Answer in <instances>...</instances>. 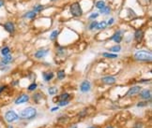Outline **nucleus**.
Segmentation results:
<instances>
[{
  "mask_svg": "<svg viewBox=\"0 0 152 128\" xmlns=\"http://www.w3.org/2000/svg\"><path fill=\"white\" fill-rule=\"evenodd\" d=\"M134 58L141 62H150L152 60V54L148 51H137L134 53Z\"/></svg>",
  "mask_w": 152,
  "mask_h": 128,
  "instance_id": "obj_1",
  "label": "nucleus"
},
{
  "mask_svg": "<svg viewBox=\"0 0 152 128\" xmlns=\"http://www.w3.org/2000/svg\"><path fill=\"white\" fill-rule=\"evenodd\" d=\"M36 114H37V110L34 108H26L20 112V117L23 118V119L31 120L35 117Z\"/></svg>",
  "mask_w": 152,
  "mask_h": 128,
  "instance_id": "obj_2",
  "label": "nucleus"
},
{
  "mask_svg": "<svg viewBox=\"0 0 152 128\" xmlns=\"http://www.w3.org/2000/svg\"><path fill=\"white\" fill-rule=\"evenodd\" d=\"M71 12L74 17H80L83 15V10L78 2H75L71 5Z\"/></svg>",
  "mask_w": 152,
  "mask_h": 128,
  "instance_id": "obj_3",
  "label": "nucleus"
},
{
  "mask_svg": "<svg viewBox=\"0 0 152 128\" xmlns=\"http://www.w3.org/2000/svg\"><path fill=\"white\" fill-rule=\"evenodd\" d=\"M18 118H19V116L13 110H8V111L6 112L5 114V119L8 123H13V122L18 120Z\"/></svg>",
  "mask_w": 152,
  "mask_h": 128,
  "instance_id": "obj_4",
  "label": "nucleus"
},
{
  "mask_svg": "<svg viewBox=\"0 0 152 128\" xmlns=\"http://www.w3.org/2000/svg\"><path fill=\"white\" fill-rule=\"evenodd\" d=\"M90 89H91V84L88 80H84L82 82L81 85H80V90L83 93H87V92H89Z\"/></svg>",
  "mask_w": 152,
  "mask_h": 128,
  "instance_id": "obj_5",
  "label": "nucleus"
},
{
  "mask_svg": "<svg viewBox=\"0 0 152 128\" xmlns=\"http://www.w3.org/2000/svg\"><path fill=\"white\" fill-rule=\"evenodd\" d=\"M140 96L145 100H150L151 99V91L148 90V89L140 91Z\"/></svg>",
  "mask_w": 152,
  "mask_h": 128,
  "instance_id": "obj_6",
  "label": "nucleus"
},
{
  "mask_svg": "<svg viewBox=\"0 0 152 128\" xmlns=\"http://www.w3.org/2000/svg\"><path fill=\"white\" fill-rule=\"evenodd\" d=\"M28 100H29V96H27V95H25V94H23V95H21V96L15 100V104H16V105H20V104L25 103V102H27Z\"/></svg>",
  "mask_w": 152,
  "mask_h": 128,
  "instance_id": "obj_7",
  "label": "nucleus"
},
{
  "mask_svg": "<svg viewBox=\"0 0 152 128\" xmlns=\"http://www.w3.org/2000/svg\"><path fill=\"white\" fill-rule=\"evenodd\" d=\"M4 28L5 30L8 33H13L15 30V26H14V24L12 22H7L4 24Z\"/></svg>",
  "mask_w": 152,
  "mask_h": 128,
  "instance_id": "obj_8",
  "label": "nucleus"
},
{
  "mask_svg": "<svg viewBox=\"0 0 152 128\" xmlns=\"http://www.w3.org/2000/svg\"><path fill=\"white\" fill-rule=\"evenodd\" d=\"M141 87L140 86H134V87L130 88V90L128 91L127 93V96H135V95H137V94L140 93V91H141Z\"/></svg>",
  "mask_w": 152,
  "mask_h": 128,
  "instance_id": "obj_9",
  "label": "nucleus"
},
{
  "mask_svg": "<svg viewBox=\"0 0 152 128\" xmlns=\"http://www.w3.org/2000/svg\"><path fill=\"white\" fill-rule=\"evenodd\" d=\"M134 38H135V40L140 43L142 40H143V38H144V32L143 30H137L135 31V34H134Z\"/></svg>",
  "mask_w": 152,
  "mask_h": 128,
  "instance_id": "obj_10",
  "label": "nucleus"
},
{
  "mask_svg": "<svg viewBox=\"0 0 152 128\" xmlns=\"http://www.w3.org/2000/svg\"><path fill=\"white\" fill-rule=\"evenodd\" d=\"M101 82H102L103 83H105V84H114L115 82H116V78L111 77V76L104 77V78L101 79Z\"/></svg>",
  "mask_w": 152,
  "mask_h": 128,
  "instance_id": "obj_11",
  "label": "nucleus"
},
{
  "mask_svg": "<svg viewBox=\"0 0 152 128\" xmlns=\"http://www.w3.org/2000/svg\"><path fill=\"white\" fill-rule=\"evenodd\" d=\"M49 51L48 50H40L35 53V57L36 58H43L48 54Z\"/></svg>",
  "mask_w": 152,
  "mask_h": 128,
  "instance_id": "obj_12",
  "label": "nucleus"
},
{
  "mask_svg": "<svg viewBox=\"0 0 152 128\" xmlns=\"http://www.w3.org/2000/svg\"><path fill=\"white\" fill-rule=\"evenodd\" d=\"M111 39H112V40H114L115 42H117V43H119V42H121V40H122L121 31H118V32L116 33V34H115V35L111 38Z\"/></svg>",
  "mask_w": 152,
  "mask_h": 128,
  "instance_id": "obj_13",
  "label": "nucleus"
},
{
  "mask_svg": "<svg viewBox=\"0 0 152 128\" xmlns=\"http://www.w3.org/2000/svg\"><path fill=\"white\" fill-rule=\"evenodd\" d=\"M12 61V57H11V55L8 54L6 55V56H4V58L2 59V61H1V64H3V65H7V64H10Z\"/></svg>",
  "mask_w": 152,
  "mask_h": 128,
  "instance_id": "obj_14",
  "label": "nucleus"
},
{
  "mask_svg": "<svg viewBox=\"0 0 152 128\" xmlns=\"http://www.w3.org/2000/svg\"><path fill=\"white\" fill-rule=\"evenodd\" d=\"M43 79L44 80H46V82H49L53 78H54V73L53 72H49V73H43Z\"/></svg>",
  "mask_w": 152,
  "mask_h": 128,
  "instance_id": "obj_15",
  "label": "nucleus"
},
{
  "mask_svg": "<svg viewBox=\"0 0 152 128\" xmlns=\"http://www.w3.org/2000/svg\"><path fill=\"white\" fill-rule=\"evenodd\" d=\"M36 15H37V12L32 10V11H28V12H26V13L24 15V17H25V18H28V19H33V18H35L36 17Z\"/></svg>",
  "mask_w": 152,
  "mask_h": 128,
  "instance_id": "obj_16",
  "label": "nucleus"
},
{
  "mask_svg": "<svg viewBox=\"0 0 152 128\" xmlns=\"http://www.w3.org/2000/svg\"><path fill=\"white\" fill-rule=\"evenodd\" d=\"M10 52H11V50H10V48L8 47H4L2 50H1V54L3 55V56H6V55L10 54Z\"/></svg>",
  "mask_w": 152,
  "mask_h": 128,
  "instance_id": "obj_17",
  "label": "nucleus"
},
{
  "mask_svg": "<svg viewBox=\"0 0 152 128\" xmlns=\"http://www.w3.org/2000/svg\"><path fill=\"white\" fill-rule=\"evenodd\" d=\"M58 34H59V30H54V31H53V32L51 33V35H50V39H52V40H54V39L57 38Z\"/></svg>",
  "mask_w": 152,
  "mask_h": 128,
  "instance_id": "obj_18",
  "label": "nucleus"
},
{
  "mask_svg": "<svg viewBox=\"0 0 152 128\" xmlns=\"http://www.w3.org/2000/svg\"><path fill=\"white\" fill-rule=\"evenodd\" d=\"M65 71L64 70H59L57 72V79H65Z\"/></svg>",
  "mask_w": 152,
  "mask_h": 128,
  "instance_id": "obj_19",
  "label": "nucleus"
},
{
  "mask_svg": "<svg viewBox=\"0 0 152 128\" xmlns=\"http://www.w3.org/2000/svg\"><path fill=\"white\" fill-rule=\"evenodd\" d=\"M110 11H111V8H109V7H103L102 8L100 9V12L103 14H108L110 13Z\"/></svg>",
  "mask_w": 152,
  "mask_h": 128,
  "instance_id": "obj_20",
  "label": "nucleus"
},
{
  "mask_svg": "<svg viewBox=\"0 0 152 128\" xmlns=\"http://www.w3.org/2000/svg\"><path fill=\"white\" fill-rule=\"evenodd\" d=\"M106 26H107V24H106V22H99L98 25H97V29H98V30H101V29H104Z\"/></svg>",
  "mask_w": 152,
  "mask_h": 128,
  "instance_id": "obj_21",
  "label": "nucleus"
},
{
  "mask_svg": "<svg viewBox=\"0 0 152 128\" xmlns=\"http://www.w3.org/2000/svg\"><path fill=\"white\" fill-rule=\"evenodd\" d=\"M102 56L106 58H117V54H113V53H109V52H103Z\"/></svg>",
  "mask_w": 152,
  "mask_h": 128,
  "instance_id": "obj_22",
  "label": "nucleus"
},
{
  "mask_svg": "<svg viewBox=\"0 0 152 128\" xmlns=\"http://www.w3.org/2000/svg\"><path fill=\"white\" fill-rule=\"evenodd\" d=\"M120 50H121V47H120L119 45H116V46L111 47V48H110V52H119Z\"/></svg>",
  "mask_w": 152,
  "mask_h": 128,
  "instance_id": "obj_23",
  "label": "nucleus"
},
{
  "mask_svg": "<svg viewBox=\"0 0 152 128\" xmlns=\"http://www.w3.org/2000/svg\"><path fill=\"white\" fill-rule=\"evenodd\" d=\"M96 7L99 8V9H101V8H102L103 7H105V2L104 1H98V2L96 3Z\"/></svg>",
  "mask_w": 152,
  "mask_h": 128,
  "instance_id": "obj_24",
  "label": "nucleus"
},
{
  "mask_svg": "<svg viewBox=\"0 0 152 128\" xmlns=\"http://www.w3.org/2000/svg\"><path fill=\"white\" fill-rule=\"evenodd\" d=\"M70 97V95L69 94H67V93H65V94H62L61 96H59V100L60 101H63V100H68V98Z\"/></svg>",
  "mask_w": 152,
  "mask_h": 128,
  "instance_id": "obj_25",
  "label": "nucleus"
},
{
  "mask_svg": "<svg viewBox=\"0 0 152 128\" xmlns=\"http://www.w3.org/2000/svg\"><path fill=\"white\" fill-rule=\"evenodd\" d=\"M57 91H58V90H57L56 87H50L48 92H49L50 95H52V96H53V95H55V94L57 93Z\"/></svg>",
  "mask_w": 152,
  "mask_h": 128,
  "instance_id": "obj_26",
  "label": "nucleus"
},
{
  "mask_svg": "<svg viewBox=\"0 0 152 128\" xmlns=\"http://www.w3.org/2000/svg\"><path fill=\"white\" fill-rule=\"evenodd\" d=\"M33 97H34V100H35L36 102H39V101H40L41 98H42V96H41V94L38 93V94H35Z\"/></svg>",
  "mask_w": 152,
  "mask_h": 128,
  "instance_id": "obj_27",
  "label": "nucleus"
},
{
  "mask_svg": "<svg viewBox=\"0 0 152 128\" xmlns=\"http://www.w3.org/2000/svg\"><path fill=\"white\" fill-rule=\"evenodd\" d=\"M37 87H38V85L36 84V83H32V84H30L29 86H28V91L32 92V91L36 90V89H37Z\"/></svg>",
  "mask_w": 152,
  "mask_h": 128,
  "instance_id": "obj_28",
  "label": "nucleus"
},
{
  "mask_svg": "<svg viewBox=\"0 0 152 128\" xmlns=\"http://www.w3.org/2000/svg\"><path fill=\"white\" fill-rule=\"evenodd\" d=\"M98 24H99L98 22H91V24H90V25H89V29H90V30H93L94 28H97V25H98Z\"/></svg>",
  "mask_w": 152,
  "mask_h": 128,
  "instance_id": "obj_29",
  "label": "nucleus"
},
{
  "mask_svg": "<svg viewBox=\"0 0 152 128\" xmlns=\"http://www.w3.org/2000/svg\"><path fill=\"white\" fill-rule=\"evenodd\" d=\"M43 8H44L43 6H41V5L37 6L36 8H34V11H35V12H40V11H41L42 9H43Z\"/></svg>",
  "mask_w": 152,
  "mask_h": 128,
  "instance_id": "obj_30",
  "label": "nucleus"
},
{
  "mask_svg": "<svg viewBox=\"0 0 152 128\" xmlns=\"http://www.w3.org/2000/svg\"><path fill=\"white\" fill-rule=\"evenodd\" d=\"M68 104H69V101L68 100H63V101H60L59 105L61 107H64V106H67Z\"/></svg>",
  "mask_w": 152,
  "mask_h": 128,
  "instance_id": "obj_31",
  "label": "nucleus"
},
{
  "mask_svg": "<svg viewBox=\"0 0 152 128\" xmlns=\"http://www.w3.org/2000/svg\"><path fill=\"white\" fill-rule=\"evenodd\" d=\"M147 105V102H139L137 104V107H145Z\"/></svg>",
  "mask_w": 152,
  "mask_h": 128,
  "instance_id": "obj_32",
  "label": "nucleus"
},
{
  "mask_svg": "<svg viewBox=\"0 0 152 128\" xmlns=\"http://www.w3.org/2000/svg\"><path fill=\"white\" fill-rule=\"evenodd\" d=\"M98 16H99L98 13H92L89 16V19H96V18H97Z\"/></svg>",
  "mask_w": 152,
  "mask_h": 128,
  "instance_id": "obj_33",
  "label": "nucleus"
},
{
  "mask_svg": "<svg viewBox=\"0 0 152 128\" xmlns=\"http://www.w3.org/2000/svg\"><path fill=\"white\" fill-rule=\"evenodd\" d=\"M113 22H114V19H113V18H111V19L109 20L108 21V22H106V24H107V25H112V24H113Z\"/></svg>",
  "mask_w": 152,
  "mask_h": 128,
  "instance_id": "obj_34",
  "label": "nucleus"
},
{
  "mask_svg": "<svg viewBox=\"0 0 152 128\" xmlns=\"http://www.w3.org/2000/svg\"><path fill=\"white\" fill-rule=\"evenodd\" d=\"M4 89H6V86H1V87H0V93H2Z\"/></svg>",
  "mask_w": 152,
  "mask_h": 128,
  "instance_id": "obj_35",
  "label": "nucleus"
},
{
  "mask_svg": "<svg viewBox=\"0 0 152 128\" xmlns=\"http://www.w3.org/2000/svg\"><path fill=\"white\" fill-rule=\"evenodd\" d=\"M4 0H0V8H1V7H2L3 5H4Z\"/></svg>",
  "mask_w": 152,
  "mask_h": 128,
  "instance_id": "obj_36",
  "label": "nucleus"
},
{
  "mask_svg": "<svg viewBox=\"0 0 152 128\" xmlns=\"http://www.w3.org/2000/svg\"><path fill=\"white\" fill-rule=\"evenodd\" d=\"M57 109H58V108L56 107V108H54V109H52L51 111H55V110H57Z\"/></svg>",
  "mask_w": 152,
  "mask_h": 128,
  "instance_id": "obj_37",
  "label": "nucleus"
},
{
  "mask_svg": "<svg viewBox=\"0 0 152 128\" xmlns=\"http://www.w3.org/2000/svg\"><path fill=\"white\" fill-rule=\"evenodd\" d=\"M88 128H97V127H95V126H91V127H88Z\"/></svg>",
  "mask_w": 152,
  "mask_h": 128,
  "instance_id": "obj_38",
  "label": "nucleus"
},
{
  "mask_svg": "<svg viewBox=\"0 0 152 128\" xmlns=\"http://www.w3.org/2000/svg\"><path fill=\"white\" fill-rule=\"evenodd\" d=\"M106 128H114V127H112V126H108V127H106Z\"/></svg>",
  "mask_w": 152,
  "mask_h": 128,
  "instance_id": "obj_39",
  "label": "nucleus"
},
{
  "mask_svg": "<svg viewBox=\"0 0 152 128\" xmlns=\"http://www.w3.org/2000/svg\"><path fill=\"white\" fill-rule=\"evenodd\" d=\"M73 128H77V126H74V127Z\"/></svg>",
  "mask_w": 152,
  "mask_h": 128,
  "instance_id": "obj_40",
  "label": "nucleus"
},
{
  "mask_svg": "<svg viewBox=\"0 0 152 128\" xmlns=\"http://www.w3.org/2000/svg\"><path fill=\"white\" fill-rule=\"evenodd\" d=\"M51 1H55V0H51Z\"/></svg>",
  "mask_w": 152,
  "mask_h": 128,
  "instance_id": "obj_41",
  "label": "nucleus"
},
{
  "mask_svg": "<svg viewBox=\"0 0 152 128\" xmlns=\"http://www.w3.org/2000/svg\"><path fill=\"white\" fill-rule=\"evenodd\" d=\"M10 128H12V127H11V126H10Z\"/></svg>",
  "mask_w": 152,
  "mask_h": 128,
  "instance_id": "obj_42",
  "label": "nucleus"
}]
</instances>
